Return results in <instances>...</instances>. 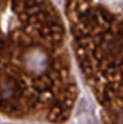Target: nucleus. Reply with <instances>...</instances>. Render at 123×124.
<instances>
[{
  "instance_id": "nucleus-1",
  "label": "nucleus",
  "mask_w": 123,
  "mask_h": 124,
  "mask_svg": "<svg viewBox=\"0 0 123 124\" xmlns=\"http://www.w3.org/2000/svg\"><path fill=\"white\" fill-rule=\"evenodd\" d=\"M78 123L79 124H96L94 118L86 111H82L78 116Z\"/></svg>"
}]
</instances>
